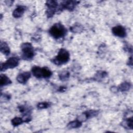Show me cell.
Wrapping results in <instances>:
<instances>
[{
  "mask_svg": "<svg viewBox=\"0 0 133 133\" xmlns=\"http://www.w3.org/2000/svg\"><path fill=\"white\" fill-rule=\"evenodd\" d=\"M32 72L33 75L37 78L49 77L51 74V71L47 68H40L37 66L33 68Z\"/></svg>",
  "mask_w": 133,
  "mask_h": 133,
  "instance_id": "cell-2",
  "label": "cell"
},
{
  "mask_svg": "<svg viewBox=\"0 0 133 133\" xmlns=\"http://www.w3.org/2000/svg\"><path fill=\"white\" fill-rule=\"evenodd\" d=\"M1 51L6 55H7L9 52V48L7 47V45H6L5 43H4V45H3L2 43L1 44Z\"/></svg>",
  "mask_w": 133,
  "mask_h": 133,
  "instance_id": "cell-10",
  "label": "cell"
},
{
  "mask_svg": "<svg viewBox=\"0 0 133 133\" xmlns=\"http://www.w3.org/2000/svg\"><path fill=\"white\" fill-rule=\"evenodd\" d=\"M30 77V74L28 72H24L19 74L17 77V80L21 83H25Z\"/></svg>",
  "mask_w": 133,
  "mask_h": 133,
  "instance_id": "cell-7",
  "label": "cell"
},
{
  "mask_svg": "<svg viewBox=\"0 0 133 133\" xmlns=\"http://www.w3.org/2000/svg\"><path fill=\"white\" fill-rule=\"evenodd\" d=\"M24 11V8L21 7L19 6L17 7L16 10L13 12V15L15 17H20L22 16Z\"/></svg>",
  "mask_w": 133,
  "mask_h": 133,
  "instance_id": "cell-8",
  "label": "cell"
},
{
  "mask_svg": "<svg viewBox=\"0 0 133 133\" xmlns=\"http://www.w3.org/2000/svg\"><path fill=\"white\" fill-rule=\"evenodd\" d=\"M48 107V104L47 103H39L38 105V107L39 108H46Z\"/></svg>",
  "mask_w": 133,
  "mask_h": 133,
  "instance_id": "cell-12",
  "label": "cell"
},
{
  "mask_svg": "<svg viewBox=\"0 0 133 133\" xmlns=\"http://www.w3.org/2000/svg\"><path fill=\"white\" fill-rule=\"evenodd\" d=\"M69 59V54L65 49H61L58 54V55L54 60L55 63L57 64H61L68 62Z\"/></svg>",
  "mask_w": 133,
  "mask_h": 133,
  "instance_id": "cell-3",
  "label": "cell"
},
{
  "mask_svg": "<svg viewBox=\"0 0 133 133\" xmlns=\"http://www.w3.org/2000/svg\"><path fill=\"white\" fill-rule=\"evenodd\" d=\"M65 29L64 26L59 23L54 25L49 30L50 34L56 38L63 37L65 35Z\"/></svg>",
  "mask_w": 133,
  "mask_h": 133,
  "instance_id": "cell-1",
  "label": "cell"
},
{
  "mask_svg": "<svg viewBox=\"0 0 133 133\" xmlns=\"http://www.w3.org/2000/svg\"><path fill=\"white\" fill-rule=\"evenodd\" d=\"M22 50L24 58H31L33 56V50L31 45L29 43L24 44L22 47Z\"/></svg>",
  "mask_w": 133,
  "mask_h": 133,
  "instance_id": "cell-4",
  "label": "cell"
},
{
  "mask_svg": "<svg viewBox=\"0 0 133 133\" xmlns=\"http://www.w3.org/2000/svg\"><path fill=\"white\" fill-rule=\"evenodd\" d=\"M10 82L7 77H6L5 75H1V85H7L9 84V83Z\"/></svg>",
  "mask_w": 133,
  "mask_h": 133,
  "instance_id": "cell-9",
  "label": "cell"
},
{
  "mask_svg": "<svg viewBox=\"0 0 133 133\" xmlns=\"http://www.w3.org/2000/svg\"><path fill=\"white\" fill-rule=\"evenodd\" d=\"M113 34L118 37H123L126 36V31L122 26H116L112 29Z\"/></svg>",
  "mask_w": 133,
  "mask_h": 133,
  "instance_id": "cell-6",
  "label": "cell"
},
{
  "mask_svg": "<svg viewBox=\"0 0 133 133\" xmlns=\"http://www.w3.org/2000/svg\"><path fill=\"white\" fill-rule=\"evenodd\" d=\"M22 121L21 118L19 117H16L12 120V123L14 124V125H18L19 124L22 123Z\"/></svg>",
  "mask_w": 133,
  "mask_h": 133,
  "instance_id": "cell-11",
  "label": "cell"
},
{
  "mask_svg": "<svg viewBox=\"0 0 133 133\" xmlns=\"http://www.w3.org/2000/svg\"><path fill=\"white\" fill-rule=\"evenodd\" d=\"M19 60L17 58L15 57H11L5 63L3 64V65L1 66V70H2L4 69H6L8 68H12L17 66L18 64Z\"/></svg>",
  "mask_w": 133,
  "mask_h": 133,
  "instance_id": "cell-5",
  "label": "cell"
}]
</instances>
